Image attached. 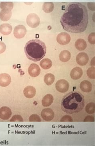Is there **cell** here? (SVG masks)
I'll use <instances>...</instances> for the list:
<instances>
[{"mask_svg": "<svg viewBox=\"0 0 95 146\" xmlns=\"http://www.w3.org/2000/svg\"><path fill=\"white\" fill-rule=\"evenodd\" d=\"M26 22L30 27L36 28L40 24V18L36 14L30 13L27 17Z\"/></svg>", "mask_w": 95, "mask_h": 146, "instance_id": "obj_4", "label": "cell"}, {"mask_svg": "<svg viewBox=\"0 0 95 146\" xmlns=\"http://www.w3.org/2000/svg\"><path fill=\"white\" fill-rule=\"evenodd\" d=\"M27 33V29L23 25H18L15 27L13 34L17 39H21L25 36Z\"/></svg>", "mask_w": 95, "mask_h": 146, "instance_id": "obj_7", "label": "cell"}, {"mask_svg": "<svg viewBox=\"0 0 95 146\" xmlns=\"http://www.w3.org/2000/svg\"><path fill=\"white\" fill-rule=\"evenodd\" d=\"M57 42L61 45H67L70 43L71 41V36L70 35L67 33H61L57 35Z\"/></svg>", "mask_w": 95, "mask_h": 146, "instance_id": "obj_6", "label": "cell"}, {"mask_svg": "<svg viewBox=\"0 0 95 146\" xmlns=\"http://www.w3.org/2000/svg\"><path fill=\"white\" fill-rule=\"evenodd\" d=\"M54 8V5L52 2H45L43 5V10L46 13L52 12Z\"/></svg>", "mask_w": 95, "mask_h": 146, "instance_id": "obj_22", "label": "cell"}, {"mask_svg": "<svg viewBox=\"0 0 95 146\" xmlns=\"http://www.w3.org/2000/svg\"><path fill=\"white\" fill-rule=\"evenodd\" d=\"M85 110H86V112L88 114H94L95 112V103H93V102H90V103L88 104L86 106Z\"/></svg>", "mask_w": 95, "mask_h": 146, "instance_id": "obj_25", "label": "cell"}, {"mask_svg": "<svg viewBox=\"0 0 95 146\" xmlns=\"http://www.w3.org/2000/svg\"><path fill=\"white\" fill-rule=\"evenodd\" d=\"M84 122H94V118L92 116H88L85 118Z\"/></svg>", "mask_w": 95, "mask_h": 146, "instance_id": "obj_32", "label": "cell"}, {"mask_svg": "<svg viewBox=\"0 0 95 146\" xmlns=\"http://www.w3.org/2000/svg\"><path fill=\"white\" fill-rule=\"evenodd\" d=\"M46 50L45 43L38 39L28 41L24 47L25 52L28 59L35 62H39L44 58Z\"/></svg>", "mask_w": 95, "mask_h": 146, "instance_id": "obj_3", "label": "cell"}, {"mask_svg": "<svg viewBox=\"0 0 95 146\" xmlns=\"http://www.w3.org/2000/svg\"><path fill=\"white\" fill-rule=\"evenodd\" d=\"M60 121L61 122H73V120L71 116L65 115L61 118Z\"/></svg>", "mask_w": 95, "mask_h": 146, "instance_id": "obj_30", "label": "cell"}, {"mask_svg": "<svg viewBox=\"0 0 95 146\" xmlns=\"http://www.w3.org/2000/svg\"><path fill=\"white\" fill-rule=\"evenodd\" d=\"M13 6V3L11 2H2L0 4V7L2 10L6 9L11 11Z\"/></svg>", "mask_w": 95, "mask_h": 146, "instance_id": "obj_24", "label": "cell"}, {"mask_svg": "<svg viewBox=\"0 0 95 146\" xmlns=\"http://www.w3.org/2000/svg\"><path fill=\"white\" fill-rule=\"evenodd\" d=\"M53 100H54L53 97L52 95L51 94L46 95L42 99L43 106L45 107L50 106L53 103Z\"/></svg>", "mask_w": 95, "mask_h": 146, "instance_id": "obj_17", "label": "cell"}, {"mask_svg": "<svg viewBox=\"0 0 95 146\" xmlns=\"http://www.w3.org/2000/svg\"><path fill=\"white\" fill-rule=\"evenodd\" d=\"M55 76L51 73H48L45 76L44 81L45 83L47 86H50L53 84L55 81Z\"/></svg>", "mask_w": 95, "mask_h": 146, "instance_id": "obj_23", "label": "cell"}, {"mask_svg": "<svg viewBox=\"0 0 95 146\" xmlns=\"http://www.w3.org/2000/svg\"><path fill=\"white\" fill-rule=\"evenodd\" d=\"M23 94L27 98H33L36 95V89L34 87L31 86L26 87L24 89Z\"/></svg>", "mask_w": 95, "mask_h": 146, "instance_id": "obj_13", "label": "cell"}, {"mask_svg": "<svg viewBox=\"0 0 95 146\" xmlns=\"http://www.w3.org/2000/svg\"><path fill=\"white\" fill-rule=\"evenodd\" d=\"M10 122H23V119L21 115L17 114L13 116L10 120Z\"/></svg>", "mask_w": 95, "mask_h": 146, "instance_id": "obj_28", "label": "cell"}, {"mask_svg": "<svg viewBox=\"0 0 95 146\" xmlns=\"http://www.w3.org/2000/svg\"><path fill=\"white\" fill-rule=\"evenodd\" d=\"M82 70L80 67H76L72 69L70 73V76L72 79L77 80L82 77L83 75Z\"/></svg>", "mask_w": 95, "mask_h": 146, "instance_id": "obj_14", "label": "cell"}, {"mask_svg": "<svg viewBox=\"0 0 95 146\" xmlns=\"http://www.w3.org/2000/svg\"><path fill=\"white\" fill-rule=\"evenodd\" d=\"M40 65L43 69L48 70L52 67V62L51 60L48 58H45L41 61Z\"/></svg>", "mask_w": 95, "mask_h": 146, "instance_id": "obj_21", "label": "cell"}, {"mask_svg": "<svg viewBox=\"0 0 95 146\" xmlns=\"http://www.w3.org/2000/svg\"><path fill=\"white\" fill-rule=\"evenodd\" d=\"M87 74L88 76L90 79H94L95 78V67H90L88 69L87 71Z\"/></svg>", "mask_w": 95, "mask_h": 146, "instance_id": "obj_26", "label": "cell"}, {"mask_svg": "<svg viewBox=\"0 0 95 146\" xmlns=\"http://www.w3.org/2000/svg\"><path fill=\"white\" fill-rule=\"evenodd\" d=\"M11 11L3 9L0 12V19L3 21H7L10 19L12 16Z\"/></svg>", "mask_w": 95, "mask_h": 146, "instance_id": "obj_18", "label": "cell"}, {"mask_svg": "<svg viewBox=\"0 0 95 146\" xmlns=\"http://www.w3.org/2000/svg\"><path fill=\"white\" fill-rule=\"evenodd\" d=\"M88 40L89 43L92 45H94L95 43V33L92 32L89 35L88 37Z\"/></svg>", "mask_w": 95, "mask_h": 146, "instance_id": "obj_29", "label": "cell"}, {"mask_svg": "<svg viewBox=\"0 0 95 146\" xmlns=\"http://www.w3.org/2000/svg\"><path fill=\"white\" fill-rule=\"evenodd\" d=\"M41 69L39 66L35 64H31L28 68L29 75L32 77H36L40 74Z\"/></svg>", "mask_w": 95, "mask_h": 146, "instance_id": "obj_12", "label": "cell"}, {"mask_svg": "<svg viewBox=\"0 0 95 146\" xmlns=\"http://www.w3.org/2000/svg\"><path fill=\"white\" fill-rule=\"evenodd\" d=\"M6 45L4 42L0 41V54H2L5 51Z\"/></svg>", "mask_w": 95, "mask_h": 146, "instance_id": "obj_31", "label": "cell"}, {"mask_svg": "<svg viewBox=\"0 0 95 146\" xmlns=\"http://www.w3.org/2000/svg\"><path fill=\"white\" fill-rule=\"evenodd\" d=\"M75 47L79 51H83L87 47L86 42L84 39H78L75 43Z\"/></svg>", "mask_w": 95, "mask_h": 146, "instance_id": "obj_20", "label": "cell"}, {"mask_svg": "<svg viewBox=\"0 0 95 146\" xmlns=\"http://www.w3.org/2000/svg\"><path fill=\"white\" fill-rule=\"evenodd\" d=\"M64 30L72 33L84 31L88 23V16L86 7L81 3H70L60 20Z\"/></svg>", "mask_w": 95, "mask_h": 146, "instance_id": "obj_1", "label": "cell"}, {"mask_svg": "<svg viewBox=\"0 0 95 146\" xmlns=\"http://www.w3.org/2000/svg\"><path fill=\"white\" fill-rule=\"evenodd\" d=\"M29 121L30 122H41V120L39 115L36 114H33L30 116Z\"/></svg>", "mask_w": 95, "mask_h": 146, "instance_id": "obj_27", "label": "cell"}, {"mask_svg": "<svg viewBox=\"0 0 95 146\" xmlns=\"http://www.w3.org/2000/svg\"><path fill=\"white\" fill-rule=\"evenodd\" d=\"M69 87L70 86L68 82L64 79L59 80L55 84L56 90L59 92H66L69 90Z\"/></svg>", "mask_w": 95, "mask_h": 146, "instance_id": "obj_5", "label": "cell"}, {"mask_svg": "<svg viewBox=\"0 0 95 146\" xmlns=\"http://www.w3.org/2000/svg\"><path fill=\"white\" fill-rule=\"evenodd\" d=\"M12 31V27L9 23H3L0 25V33L3 35H8Z\"/></svg>", "mask_w": 95, "mask_h": 146, "instance_id": "obj_15", "label": "cell"}, {"mask_svg": "<svg viewBox=\"0 0 95 146\" xmlns=\"http://www.w3.org/2000/svg\"><path fill=\"white\" fill-rule=\"evenodd\" d=\"M11 82V76L6 73L0 74V86L5 87L9 85Z\"/></svg>", "mask_w": 95, "mask_h": 146, "instance_id": "obj_11", "label": "cell"}, {"mask_svg": "<svg viewBox=\"0 0 95 146\" xmlns=\"http://www.w3.org/2000/svg\"><path fill=\"white\" fill-rule=\"evenodd\" d=\"M80 88L81 90L84 92L89 93L92 90V84L88 80H84L81 83Z\"/></svg>", "mask_w": 95, "mask_h": 146, "instance_id": "obj_16", "label": "cell"}, {"mask_svg": "<svg viewBox=\"0 0 95 146\" xmlns=\"http://www.w3.org/2000/svg\"><path fill=\"white\" fill-rule=\"evenodd\" d=\"M12 111L9 108L3 106L0 108V118L3 120H7L11 116Z\"/></svg>", "mask_w": 95, "mask_h": 146, "instance_id": "obj_10", "label": "cell"}, {"mask_svg": "<svg viewBox=\"0 0 95 146\" xmlns=\"http://www.w3.org/2000/svg\"><path fill=\"white\" fill-rule=\"evenodd\" d=\"M89 4H90V5H88V7L92 11H94L95 10V5H93V4H94L95 3H88Z\"/></svg>", "mask_w": 95, "mask_h": 146, "instance_id": "obj_33", "label": "cell"}, {"mask_svg": "<svg viewBox=\"0 0 95 146\" xmlns=\"http://www.w3.org/2000/svg\"><path fill=\"white\" fill-rule=\"evenodd\" d=\"M55 114L53 110L50 108H45L41 112L43 119L46 121H50L54 118Z\"/></svg>", "mask_w": 95, "mask_h": 146, "instance_id": "obj_8", "label": "cell"}, {"mask_svg": "<svg viewBox=\"0 0 95 146\" xmlns=\"http://www.w3.org/2000/svg\"><path fill=\"white\" fill-rule=\"evenodd\" d=\"M76 60L77 64L80 66H86L88 62L89 57L86 53L81 52L76 57Z\"/></svg>", "mask_w": 95, "mask_h": 146, "instance_id": "obj_9", "label": "cell"}, {"mask_svg": "<svg viewBox=\"0 0 95 146\" xmlns=\"http://www.w3.org/2000/svg\"><path fill=\"white\" fill-rule=\"evenodd\" d=\"M84 105V98L79 92L69 93L63 97L61 102V109L63 112L68 114L80 112Z\"/></svg>", "mask_w": 95, "mask_h": 146, "instance_id": "obj_2", "label": "cell"}, {"mask_svg": "<svg viewBox=\"0 0 95 146\" xmlns=\"http://www.w3.org/2000/svg\"><path fill=\"white\" fill-rule=\"evenodd\" d=\"M71 54L68 50L62 51L59 54V60L63 62H68L71 59Z\"/></svg>", "mask_w": 95, "mask_h": 146, "instance_id": "obj_19", "label": "cell"}]
</instances>
